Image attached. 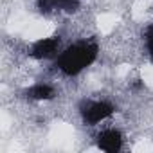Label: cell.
Instances as JSON below:
<instances>
[{
	"label": "cell",
	"mask_w": 153,
	"mask_h": 153,
	"mask_svg": "<svg viewBox=\"0 0 153 153\" xmlns=\"http://www.w3.org/2000/svg\"><path fill=\"white\" fill-rule=\"evenodd\" d=\"M96 58H97V45L90 42H79L61 51L56 59V65L65 76H76L88 65H92Z\"/></svg>",
	"instance_id": "cell-1"
},
{
	"label": "cell",
	"mask_w": 153,
	"mask_h": 153,
	"mask_svg": "<svg viewBox=\"0 0 153 153\" xmlns=\"http://www.w3.org/2000/svg\"><path fill=\"white\" fill-rule=\"evenodd\" d=\"M61 51V40L59 36H47L40 38L31 47V56L36 59H51L56 58Z\"/></svg>",
	"instance_id": "cell-2"
},
{
	"label": "cell",
	"mask_w": 153,
	"mask_h": 153,
	"mask_svg": "<svg viewBox=\"0 0 153 153\" xmlns=\"http://www.w3.org/2000/svg\"><path fill=\"white\" fill-rule=\"evenodd\" d=\"M112 114H114V106L108 101H94V103H88L87 108L83 110V119L88 124H97L106 121Z\"/></svg>",
	"instance_id": "cell-3"
},
{
	"label": "cell",
	"mask_w": 153,
	"mask_h": 153,
	"mask_svg": "<svg viewBox=\"0 0 153 153\" xmlns=\"http://www.w3.org/2000/svg\"><path fill=\"white\" fill-rule=\"evenodd\" d=\"M97 148L103 149V151H108V153L119 151L123 148V135L117 130H114V128L103 130L97 135Z\"/></svg>",
	"instance_id": "cell-4"
},
{
	"label": "cell",
	"mask_w": 153,
	"mask_h": 153,
	"mask_svg": "<svg viewBox=\"0 0 153 153\" xmlns=\"http://www.w3.org/2000/svg\"><path fill=\"white\" fill-rule=\"evenodd\" d=\"M54 94H56L54 88L51 85H45V83H36L25 90V96L33 101H51L54 97Z\"/></svg>",
	"instance_id": "cell-5"
},
{
	"label": "cell",
	"mask_w": 153,
	"mask_h": 153,
	"mask_svg": "<svg viewBox=\"0 0 153 153\" xmlns=\"http://www.w3.org/2000/svg\"><path fill=\"white\" fill-rule=\"evenodd\" d=\"M146 49H148V54L153 58V25L146 31Z\"/></svg>",
	"instance_id": "cell-6"
}]
</instances>
